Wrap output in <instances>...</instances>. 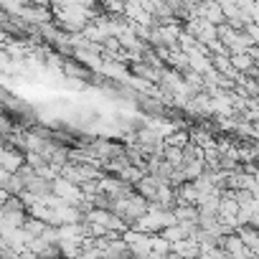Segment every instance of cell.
<instances>
[{"label": "cell", "instance_id": "cell-2", "mask_svg": "<svg viewBox=\"0 0 259 259\" xmlns=\"http://www.w3.org/2000/svg\"><path fill=\"white\" fill-rule=\"evenodd\" d=\"M6 145V140H3V135H0V148H3Z\"/></svg>", "mask_w": 259, "mask_h": 259}, {"label": "cell", "instance_id": "cell-1", "mask_svg": "<svg viewBox=\"0 0 259 259\" xmlns=\"http://www.w3.org/2000/svg\"><path fill=\"white\" fill-rule=\"evenodd\" d=\"M23 163H26V155L21 150H13V148H6V145L0 148V165H3L6 170L16 173Z\"/></svg>", "mask_w": 259, "mask_h": 259}]
</instances>
